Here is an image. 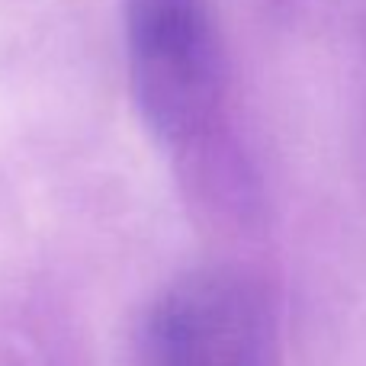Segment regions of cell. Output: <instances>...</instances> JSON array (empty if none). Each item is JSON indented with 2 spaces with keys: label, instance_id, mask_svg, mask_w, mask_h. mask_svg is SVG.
I'll return each mask as SVG.
<instances>
[{
  "label": "cell",
  "instance_id": "6da1fadb",
  "mask_svg": "<svg viewBox=\"0 0 366 366\" xmlns=\"http://www.w3.org/2000/svg\"><path fill=\"white\" fill-rule=\"evenodd\" d=\"M129 74L161 142H189L222 97V49L206 0H122Z\"/></svg>",
  "mask_w": 366,
  "mask_h": 366
},
{
  "label": "cell",
  "instance_id": "7a4b0ae2",
  "mask_svg": "<svg viewBox=\"0 0 366 366\" xmlns=\"http://www.w3.org/2000/svg\"><path fill=\"white\" fill-rule=\"evenodd\" d=\"M152 366H264V312L241 280L202 273L174 286L152 318Z\"/></svg>",
  "mask_w": 366,
  "mask_h": 366
}]
</instances>
